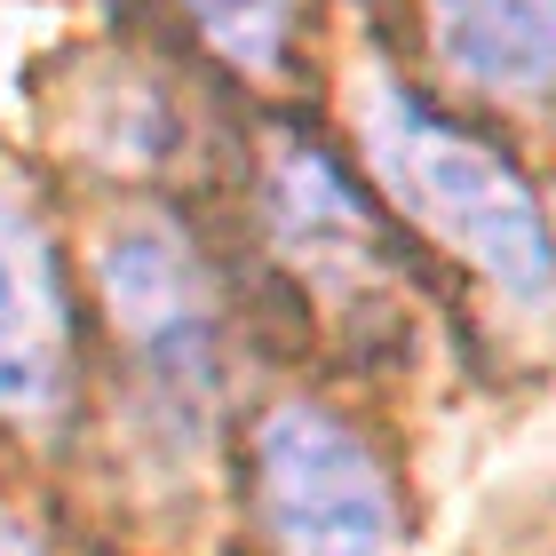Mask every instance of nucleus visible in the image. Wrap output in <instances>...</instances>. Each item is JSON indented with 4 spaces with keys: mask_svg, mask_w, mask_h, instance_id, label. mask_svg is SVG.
Returning a JSON list of instances; mask_svg holds the SVG:
<instances>
[{
    "mask_svg": "<svg viewBox=\"0 0 556 556\" xmlns=\"http://www.w3.org/2000/svg\"><path fill=\"white\" fill-rule=\"evenodd\" d=\"M366 151L390 199L421 231H438L453 255H469L509 294H548L556 287V239L533 184L501 160L493 143L462 136L406 88H366Z\"/></svg>",
    "mask_w": 556,
    "mask_h": 556,
    "instance_id": "f257e3e1",
    "label": "nucleus"
},
{
    "mask_svg": "<svg viewBox=\"0 0 556 556\" xmlns=\"http://www.w3.org/2000/svg\"><path fill=\"white\" fill-rule=\"evenodd\" d=\"M255 509L278 556H390L397 493L342 414L287 397L255 429Z\"/></svg>",
    "mask_w": 556,
    "mask_h": 556,
    "instance_id": "f03ea898",
    "label": "nucleus"
},
{
    "mask_svg": "<svg viewBox=\"0 0 556 556\" xmlns=\"http://www.w3.org/2000/svg\"><path fill=\"white\" fill-rule=\"evenodd\" d=\"M96 287L112 302V326L128 334L136 366L167 397H207L223 366V287L199 239L175 215L143 207L119 215L112 239L96 247Z\"/></svg>",
    "mask_w": 556,
    "mask_h": 556,
    "instance_id": "7ed1b4c3",
    "label": "nucleus"
},
{
    "mask_svg": "<svg viewBox=\"0 0 556 556\" xmlns=\"http://www.w3.org/2000/svg\"><path fill=\"white\" fill-rule=\"evenodd\" d=\"M72 390V302L40 215L0 199V414L40 421Z\"/></svg>",
    "mask_w": 556,
    "mask_h": 556,
    "instance_id": "20e7f679",
    "label": "nucleus"
},
{
    "mask_svg": "<svg viewBox=\"0 0 556 556\" xmlns=\"http://www.w3.org/2000/svg\"><path fill=\"white\" fill-rule=\"evenodd\" d=\"M263 207H270V239L311 287L326 294H366L390 270V239L374 231V207L342 184V167L318 143H278L263 167Z\"/></svg>",
    "mask_w": 556,
    "mask_h": 556,
    "instance_id": "39448f33",
    "label": "nucleus"
},
{
    "mask_svg": "<svg viewBox=\"0 0 556 556\" xmlns=\"http://www.w3.org/2000/svg\"><path fill=\"white\" fill-rule=\"evenodd\" d=\"M438 56L485 96H556V0H429Z\"/></svg>",
    "mask_w": 556,
    "mask_h": 556,
    "instance_id": "423d86ee",
    "label": "nucleus"
},
{
    "mask_svg": "<svg viewBox=\"0 0 556 556\" xmlns=\"http://www.w3.org/2000/svg\"><path fill=\"white\" fill-rule=\"evenodd\" d=\"M184 9L223 56L255 64V72H270L287 56V40H294V0H184Z\"/></svg>",
    "mask_w": 556,
    "mask_h": 556,
    "instance_id": "0eeeda50",
    "label": "nucleus"
},
{
    "mask_svg": "<svg viewBox=\"0 0 556 556\" xmlns=\"http://www.w3.org/2000/svg\"><path fill=\"white\" fill-rule=\"evenodd\" d=\"M0 556H40V541H24L16 525H0Z\"/></svg>",
    "mask_w": 556,
    "mask_h": 556,
    "instance_id": "6e6552de",
    "label": "nucleus"
}]
</instances>
